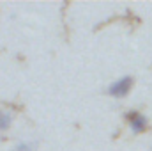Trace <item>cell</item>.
<instances>
[{"instance_id":"277c9868","label":"cell","mask_w":152,"mask_h":151,"mask_svg":"<svg viewBox=\"0 0 152 151\" xmlns=\"http://www.w3.org/2000/svg\"><path fill=\"white\" fill-rule=\"evenodd\" d=\"M32 150H34V144L28 142V141H25V142H18L11 151H32Z\"/></svg>"},{"instance_id":"6da1fadb","label":"cell","mask_w":152,"mask_h":151,"mask_svg":"<svg viewBox=\"0 0 152 151\" xmlns=\"http://www.w3.org/2000/svg\"><path fill=\"white\" fill-rule=\"evenodd\" d=\"M133 89V78L131 76H122L118 80H115L112 85H108V94L113 98H124L129 94V91Z\"/></svg>"},{"instance_id":"7a4b0ae2","label":"cell","mask_w":152,"mask_h":151,"mask_svg":"<svg viewBox=\"0 0 152 151\" xmlns=\"http://www.w3.org/2000/svg\"><path fill=\"white\" fill-rule=\"evenodd\" d=\"M127 121H129V128H131L134 133H142V132H145L147 126H149L147 117H145L143 114L136 112V110L127 112Z\"/></svg>"},{"instance_id":"3957f363","label":"cell","mask_w":152,"mask_h":151,"mask_svg":"<svg viewBox=\"0 0 152 151\" xmlns=\"http://www.w3.org/2000/svg\"><path fill=\"white\" fill-rule=\"evenodd\" d=\"M11 124H12V115L5 110H0V132L7 130Z\"/></svg>"}]
</instances>
